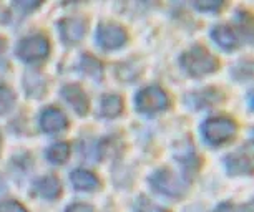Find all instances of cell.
Instances as JSON below:
<instances>
[{"mask_svg": "<svg viewBox=\"0 0 254 212\" xmlns=\"http://www.w3.org/2000/svg\"><path fill=\"white\" fill-rule=\"evenodd\" d=\"M0 141H2V139H0Z\"/></svg>", "mask_w": 254, "mask_h": 212, "instance_id": "cell-23", "label": "cell"}, {"mask_svg": "<svg viewBox=\"0 0 254 212\" xmlns=\"http://www.w3.org/2000/svg\"><path fill=\"white\" fill-rule=\"evenodd\" d=\"M211 35H213L214 42L218 43L221 48H226V50H231V48H236L238 47V37L236 33H234L231 28L226 27V25H218L214 27V30L211 32Z\"/></svg>", "mask_w": 254, "mask_h": 212, "instance_id": "cell-12", "label": "cell"}, {"mask_svg": "<svg viewBox=\"0 0 254 212\" xmlns=\"http://www.w3.org/2000/svg\"><path fill=\"white\" fill-rule=\"evenodd\" d=\"M15 96H13L12 90L5 85H0V114L7 113L12 108Z\"/></svg>", "mask_w": 254, "mask_h": 212, "instance_id": "cell-16", "label": "cell"}, {"mask_svg": "<svg viewBox=\"0 0 254 212\" xmlns=\"http://www.w3.org/2000/svg\"><path fill=\"white\" fill-rule=\"evenodd\" d=\"M49 50H50L49 40L42 33H35V35L22 38V42L17 47L18 56L25 61H38L45 58L49 55Z\"/></svg>", "mask_w": 254, "mask_h": 212, "instance_id": "cell-3", "label": "cell"}, {"mask_svg": "<svg viewBox=\"0 0 254 212\" xmlns=\"http://www.w3.org/2000/svg\"><path fill=\"white\" fill-rule=\"evenodd\" d=\"M40 126L47 133H59L68 126V121H66V116L62 109L50 106L40 114Z\"/></svg>", "mask_w": 254, "mask_h": 212, "instance_id": "cell-7", "label": "cell"}, {"mask_svg": "<svg viewBox=\"0 0 254 212\" xmlns=\"http://www.w3.org/2000/svg\"><path fill=\"white\" fill-rule=\"evenodd\" d=\"M216 212H251V206H234V204H221Z\"/></svg>", "mask_w": 254, "mask_h": 212, "instance_id": "cell-20", "label": "cell"}, {"mask_svg": "<svg viewBox=\"0 0 254 212\" xmlns=\"http://www.w3.org/2000/svg\"><path fill=\"white\" fill-rule=\"evenodd\" d=\"M60 32L65 42L76 43L78 40H81V37L85 33V22L81 18H75V17L64 18L60 22Z\"/></svg>", "mask_w": 254, "mask_h": 212, "instance_id": "cell-10", "label": "cell"}, {"mask_svg": "<svg viewBox=\"0 0 254 212\" xmlns=\"http://www.w3.org/2000/svg\"><path fill=\"white\" fill-rule=\"evenodd\" d=\"M68 154H70V146L66 143H55L47 149V158H49V161L54 162V164L65 162Z\"/></svg>", "mask_w": 254, "mask_h": 212, "instance_id": "cell-15", "label": "cell"}, {"mask_svg": "<svg viewBox=\"0 0 254 212\" xmlns=\"http://www.w3.org/2000/svg\"><path fill=\"white\" fill-rule=\"evenodd\" d=\"M97 40L100 43V47L105 50H113L125 45L127 42V32L117 23H103L98 27L97 32Z\"/></svg>", "mask_w": 254, "mask_h": 212, "instance_id": "cell-6", "label": "cell"}, {"mask_svg": "<svg viewBox=\"0 0 254 212\" xmlns=\"http://www.w3.org/2000/svg\"><path fill=\"white\" fill-rule=\"evenodd\" d=\"M33 187H35L37 194L45 197V199H55V197H59L60 189H62L60 181L54 176H45V177H42V179H37Z\"/></svg>", "mask_w": 254, "mask_h": 212, "instance_id": "cell-11", "label": "cell"}, {"mask_svg": "<svg viewBox=\"0 0 254 212\" xmlns=\"http://www.w3.org/2000/svg\"><path fill=\"white\" fill-rule=\"evenodd\" d=\"M194 5L201 8V10H216V8L221 7L223 3L221 2H196Z\"/></svg>", "mask_w": 254, "mask_h": 212, "instance_id": "cell-21", "label": "cell"}, {"mask_svg": "<svg viewBox=\"0 0 254 212\" xmlns=\"http://www.w3.org/2000/svg\"><path fill=\"white\" fill-rule=\"evenodd\" d=\"M226 166L231 174H249L253 171V161L249 148L244 151H238L229 154L226 158Z\"/></svg>", "mask_w": 254, "mask_h": 212, "instance_id": "cell-9", "label": "cell"}, {"mask_svg": "<svg viewBox=\"0 0 254 212\" xmlns=\"http://www.w3.org/2000/svg\"><path fill=\"white\" fill-rule=\"evenodd\" d=\"M181 65L185 70L193 76H201L206 73H211L218 68V60L214 58L208 50L199 45L190 48L188 52L181 56Z\"/></svg>", "mask_w": 254, "mask_h": 212, "instance_id": "cell-1", "label": "cell"}, {"mask_svg": "<svg viewBox=\"0 0 254 212\" xmlns=\"http://www.w3.org/2000/svg\"><path fill=\"white\" fill-rule=\"evenodd\" d=\"M136 212H166V209H163L161 206H156L155 202H151L146 197H140L135 204Z\"/></svg>", "mask_w": 254, "mask_h": 212, "instance_id": "cell-18", "label": "cell"}, {"mask_svg": "<svg viewBox=\"0 0 254 212\" xmlns=\"http://www.w3.org/2000/svg\"><path fill=\"white\" fill-rule=\"evenodd\" d=\"M123 101L117 95H107L102 98V114L108 118H115L122 113Z\"/></svg>", "mask_w": 254, "mask_h": 212, "instance_id": "cell-14", "label": "cell"}, {"mask_svg": "<svg viewBox=\"0 0 254 212\" xmlns=\"http://www.w3.org/2000/svg\"><path fill=\"white\" fill-rule=\"evenodd\" d=\"M170 100L160 86H148L136 95V108L143 113H156L168 108Z\"/></svg>", "mask_w": 254, "mask_h": 212, "instance_id": "cell-4", "label": "cell"}, {"mask_svg": "<svg viewBox=\"0 0 254 212\" xmlns=\"http://www.w3.org/2000/svg\"><path fill=\"white\" fill-rule=\"evenodd\" d=\"M62 96L76 113L85 114L88 111V98L83 93V90L76 85H66L62 88Z\"/></svg>", "mask_w": 254, "mask_h": 212, "instance_id": "cell-8", "label": "cell"}, {"mask_svg": "<svg viewBox=\"0 0 254 212\" xmlns=\"http://www.w3.org/2000/svg\"><path fill=\"white\" fill-rule=\"evenodd\" d=\"M81 70L87 71L92 76H97V78L102 76V65H100L98 60L92 58V56H83L81 58Z\"/></svg>", "mask_w": 254, "mask_h": 212, "instance_id": "cell-17", "label": "cell"}, {"mask_svg": "<svg viewBox=\"0 0 254 212\" xmlns=\"http://www.w3.org/2000/svg\"><path fill=\"white\" fill-rule=\"evenodd\" d=\"M236 134V123L231 118H211L203 124V136L209 144L219 146L231 141Z\"/></svg>", "mask_w": 254, "mask_h": 212, "instance_id": "cell-2", "label": "cell"}, {"mask_svg": "<svg viewBox=\"0 0 254 212\" xmlns=\"http://www.w3.org/2000/svg\"><path fill=\"white\" fill-rule=\"evenodd\" d=\"M66 212H95L92 206L88 204H71Z\"/></svg>", "mask_w": 254, "mask_h": 212, "instance_id": "cell-22", "label": "cell"}, {"mask_svg": "<svg viewBox=\"0 0 254 212\" xmlns=\"http://www.w3.org/2000/svg\"><path fill=\"white\" fill-rule=\"evenodd\" d=\"M0 212H27V209L20 204V202L5 201L0 204Z\"/></svg>", "mask_w": 254, "mask_h": 212, "instance_id": "cell-19", "label": "cell"}, {"mask_svg": "<svg viewBox=\"0 0 254 212\" xmlns=\"http://www.w3.org/2000/svg\"><path fill=\"white\" fill-rule=\"evenodd\" d=\"M150 184L156 192L170 197H180L185 192V184L176 177L173 172L163 169L156 171L155 174L150 177Z\"/></svg>", "mask_w": 254, "mask_h": 212, "instance_id": "cell-5", "label": "cell"}, {"mask_svg": "<svg viewBox=\"0 0 254 212\" xmlns=\"http://www.w3.org/2000/svg\"><path fill=\"white\" fill-rule=\"evenodd\" d=\"M71 182L76 189H81V191H93L98 187V177L92 174L90 171H85V169H75L71 172Z\"/></svg>", "mask_w": 254, "mask_h": 212, "instance_id": "cell-13", "label": "cell"}]
</instances>
